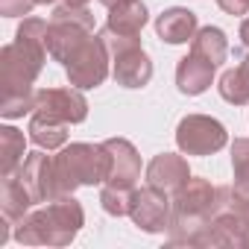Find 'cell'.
I'll return each instance as SVG.
<instances>
[{"instance_id":"cb8c5ba5","label":"cell","mask_w":249,"mask_h":249,"mask_svg":"<svg viewBox=\"0 0 249 249\" xmlns=\"http://www.w3.org/2000/svg\"><path fill=\"white\" fill-rule=\"evenodd\" d=\"M36 108V91H24V94H3L0 97V114L6 120L24 117Z\"/></svg>"},{"instance_id":"83f0119b","label":"cell","mask_w":249,"mask_h":249,"mask_svg":"<svg viewBox=\"0 0 249 249\" xmlns=\"http://www.w3.org/2000/svg\"><path fill=\"white\" fill-rule=\"evenodd\" d=\"M240 38H243V47L249 50V15H246L243 24H240Z\"/></svg>"},{"instance_id":"277c9868","label":"cell","mask_w":249,"mask_h":249,"mask_svg":"<svg viewBox=\"0 0 249 249\" xmlns=\"http://www.w3.org/2000/svg\"><path fill=\"white\" fill-rule=\"evenodd\" d=\"M53 161L65 196L73 194L79 185H103L111 170V156L103 144H71Z\"/></svg>"},{"instance_id":"4fadbf2b","label":"cell","mask_w":249,"mask_h":249,"mask_svg":"<svg viewBox=\"0 0 249 249\" xmlns=\"http://www.w3.org/2000/svg\"><path fill=\"white\" fill-rule=\"evenodd\" d=\"M188 179H191L188 161L182 156H176V153H161L147 164V182L167 191V194H176Z\"/></svg>"},{"instance_id":"3957f363","label":"cell","mask_w":249,"mask_h":249,"mask_svg":"<svg viewBox=\"0 0 249 249\" xmlns=\"http://www.w3.org/2000/svg\"><path fill=\"white\" fill-rule=\"evenodd\" d=\"M85 223V211L82 205L73 199V194L68 196H59L53 202H47V208L36 211V214H27L18 229H15V237L21 243H33V246H68L79 229Z\"/></svg>"},{"instance_id":"484cf974","label":"cell","mask_w":249,"mask_h":249,"mask_svg":"<svg viewBox=\"0 0 249 249\" xmlns=\"http://www.w3.org/2000/svg\"><path fill=\"white\" fill-rule=\"evenodd\" d=\"M226 15H249V0H217Z\"/></svg>"},{"instance_id":"7402d4cb","label":"cell","mask_w":249,"mask_h":249,"mask_svg":"<svg viewBox=\"0 0 249 249\" xmlns=\"http://www.w3.org/2000/svg\"><path fill=\"white\" fill-rule=\"evenodd\" d=\"M231 170H234V185H231L234 199L249 202V138H234V144H231Z\"/></svg>"},{"instance_id":"ac0fdd59","label":"cell","mask_w":249,"mask_h":249,"mask_svg":"<svg viewBox=\"0 0 249 249\" xmlns=\"http://www.w3.org/2000/svg\"><path fill=\"white\" fill-rule=\"evenodd\" d=\"M68 126L71 123H65V120H59L47 111H33L27 132H30L33 144H38L41 150H56L68 141Z\"/></svg>"},{"instance_id":"8992f818","label":"cell","mask_w":249,"mask_h":249,"mask_svg":"<svg viewBox=\"0 0 249 249\" xmlns=\"http://www.w3.org/2000/svg\"><path fill=\"white\" fill-rule=\"evenodd\" d=\"M176 144L188 156H211L229 144L226 126L208 114H188L176 126Z\"/></svg>"},{"instance_id":"52a82bcc","label":"cell","mask_w":249,"mask_h":249,"mask_svg":"<svg viewBox=\"0 0 249 249\" xmlns=\"http://www.w3.org/2000/svg\"><path fill=\"white\" fill-rule=\"evenodd\" d=\"M108 59H111V53H108V47L103 44V38L100 36H91L68 62H65V73H68V79H71V85H76V88H97V85H103L106 82V76H108Z\"/></svg>"},{"instance_id":"6da1fadb","label":"cell","mask_w":249,"mask_h":249,"mask_svg":"<svg viewBox=\"0 0 249 249\" xmlns=\"http://www.w3.org/2000/svg\"><path fill=\"white\" fill-rule=\"evenodd\" d=\"M47 56V21L24 18L15 41L0 50V97L33 91Z\"/></svg>"},{"instance_id":"9c48e42d","label":"cell","mask_w":249,"mask_h":249,"mask_svg":"<svg viewBox=\"0 0 249 249\" xmlns=\"http://www.w3.org/2000/svg\"><path fill=\"white\" fill-rule=\"evenodd\" d=\"M18 179L27 185V191L33 194L36 202H53V199L65 196L59 176H56V161L44 153H30L24 159V164L18 167Z\"/></svg>"},{"instance_id":"e0dca14e","label":"cell","mask_w":249,"mask_h":249,"mask_svg":"<svg viewBox=\"0 0 249 249\" xmlns=\"http://www.w3.org/2000/svg\"><path fill=\"white\" fill-rule=\"evenodd\" d=\"M30 205H36V199L27 191V185L18 176H3V188H0V211H3V217L12 226H18L30 214Z\"/></svg>"},{"instance_id":"f1b7e54d","label":"cell","mask_w":249,"mask_h":249,"mask_svg":"<svg viewBox=\"0 0 249 249\" xmlns=\"http://www.w3.org/2000/svg\"><path fill=\"white\" fill-rule=\"evenodd\" d=\"M100 3H103V6H108V9H111V6H117V3H123V0H100Z\"/></svg>"},{"instance_id":"44dd1931","label":"cell","mask_w":249,"mask_h":249,"mask_svg":"<svg viewBox=\"0 0 249 249\" xmlns=\"http://www.w3.org/2000/svg\"><path fill=\"white\" fill-rule=\"evenodd\" d=\"M24 150H27L24 132H18L15 126H3V129H0V173L12 176L24 164Z\"/></svg>"},{"instance_id":"603a6c76","label":"cell","mask_w":249,"mask_h":249,"mask_svg":"<svg viewBox=\"0 0 249 249\" xmlns=\"http://www.w3.org/2000/svg\"><path fill=\"white\" fill-rule=\"evenodd\" d=\"M132 191H135V188H132ZM132 191L106 185L103 194H100V205H103V211L111 214V217H126V214H129V202H132Z\"/></svg>"},{"instance_id":"d4e9b609","label":"cell","mask_w":249,"mask_h":249,"mask_svg":"<svg viewBox=\"0 0 249 249\" xmlns=\"http://www.w3.org/2000/svg\"><path fill=\"white\" fill-rule=\"evenodd\" d=\"M36 6V0H0V15L6 18H24Z\"/></svg>"},{"instance_id":"7c38bea8","label":"cell","mask_w":249,"mask_h":249,"mask_svg":"<svg viewBox=\"0 0 249 249\" xmlns=\"http://www.w3.org/2000/svg\"><path fill=\"white\" fill-rule=\"evenodd\" d=\"M111 59H114V79H117V85H123V88H144V85L153 79V62H150V56L141 50V44L123 47V50H117Z\"/></svg>"},{"instance_id":"4316f807","label":"cell","mask_w":249,"mask_h":249,"mask_svg":"<svg viewBox=\"0 0 249 249\" xmlns=\"http://www.w3.org/2000/svg\"><path fill=\"white\" fill-rule=\"evenodd\" d=\"M36 3H62V6H85L88 0H36Z\"/></svg>"},{"instance_id":"2e32d148","label":"cell","mask_w":249,"mask_h":249,"mask_svg":"<svg viewBox=\"0 0 249 249\" xmlns=\"http://www.w3.org/2000/svg\"><path fill=\"white\" fill-rule=\"evenodd\" d=\"M147 21H150V15H147V6L141 3V0H123V3H117V6L108 9L106 30H111L117 36L138 38Z\"/></svg>"},{"instance_id":"30bf717a","label":"cell","mask_w":249,"mask_h":249,"mask_svg":"<svg viewBox=\"0 0 249 249\" xmlns=\"http://www.w3.org/2000/svg\"><path fill=\"white\" fill-rule=\"evenodd\" d=\"M47 111L65 123H82L88 117V100L82 97V88H41L36 91V108Z\"/></svg>"},{"instance_id":"d6986e66","label":"cell","mask_w":249,"mask_h":249,"mask_svg":"<svg viewBox=\"0 0 249 249\" xmlns=\"http://www.w3.org/2000/svg\"><path fill=\"white\" fill-rule=\"evenodd\" d=\"M191 53L202 56L205 62H211L214 68H220L229 56V41H226V33L220 27H202L196 30V36L191 38Z\"/></svg>"},{"instance_id":"7a4b0ae2","label":"cell","mask_w":249,"mask_h":249,"mask_svg":"<svg viewBox=\"0 0 249 249\" xmlns=\"http://www.w3.org/2000/svg\"><path fill=\"white\" fill-rule=\"evenodd\" d=\"M226 188L211 185L208 179L191 176L176 194H173V220H170V243H188L199 246L202 231L208 229L211 217L223 208Z\"/></svg>"},{"instance_id":"5bb4252c","label":"cell","mask_w":249,"mask_h":249,"mask_svg":"<svg viewBox=\"0 0 249 249\" xmlns=\"http://www.w3.org/2000/svg\"><path fill=\"white\" fill-rule=\"evenodd\" d=\"M196 30H199L196 15L191 9H185V6H170L156 21V33L167 44H185V41H191L196 36Z\"/></svg>"},{"instance_id":"ffe728a7","label":"cell","mask_w":249,"mask_h":249,"mask_svg":"<svg viewBox=\"0 0 249 249\" xmlns=\"http://www.w3.org/2000/svg\"><path fill=\"white\" fill-rule=\"evenodd\" d=\"M220 97L231 106H246L249 103V53L240 59L237 68L226 71L220 76Z\"/></svg>"},{"instance_id":"5b68a950","label":"cell","mask_w":249,"mask_h":249,"mask_svg":"<svg viewBox=\"0 0 249 249\" xmlns=\"http://www.w3.org/2000/svg\"><path fill=\"white\" fill-rule=\"evenodd\" d=\"M94 36V15L85 6H59L47 21V53L56 62H68Z\"/></svg>"},{"instance_id":"9a60e30c","label":"cell","mask_w":249,"mask_h":249,"mask_svg":"<svg viewBox=\"0 0 249 249\" xmlns=\"http://www.w3.org/2000/svg\"><path fill=\"white\" fill-rule=\"evenodd\" d=\"M214 71H217V68H214L211 62H205L202 56L188 53V56L179 62V68H176V85H179L182 94L196 97V94L208 91V85H211V79H214Z\"/></svg>"},{"instance_id":"8fae6325","label":"cell","mask_w":249,"mask_h":249,"mask_svg":"<svg viewBox=\"0 0 249 249\" xmlns=\"http://www.w3.org/2000/svg\"><path fill=\"white\" fill-rule=\"evenodd\" d=\"M103 147L111 156V170H108L106 185L132 191L138 176H141V156H138V150L126 138H108V141H103Z\"/></svg>"},{"instance_id":"ba28073f","label":"cell","mask_w":249,"mask_h":249,"mask_svg":"<svg viewBox=\"0 0 249 249\" xmlns=\"http://www.w3.org/2000/svg\"><path fill=\"white\" fill-rule=\"evenodd\" d=\"M129 217L135 220L138 229L150 231V234H159L164 229H170V220H173V199L167 191L156 188L147 182V188H138L132 191V202H129Z\"/></svg>"}]
</instances>
